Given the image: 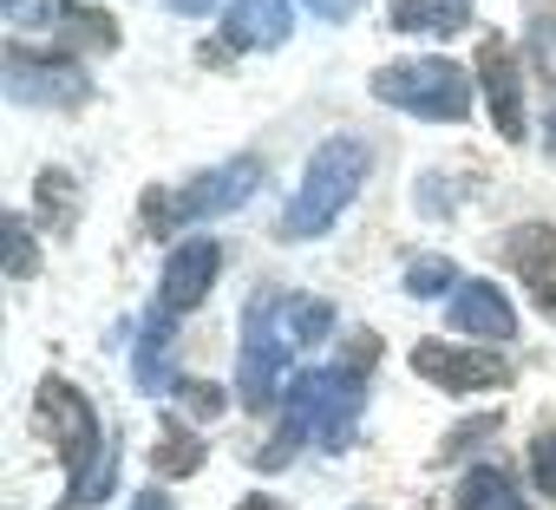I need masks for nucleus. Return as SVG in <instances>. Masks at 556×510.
<instances>
[{
    "label": "nucleus",
    "mask_w": 556,
    "mask_h": 510,
    "mask_svg": "<svg viewBox=\"0 0 556 510\" xmlns=\"http://www.w3.org/2000/svg\"><path fill=\"white\" fill-rule=\"evenodd\" d=\"M40 425L66 445V464H73V490H66V503H73V510L105 503L112 484H118V445L99 432L86 393L66 386V380H40Z\"/></svg>",
    "instance_id": "nucleus-1"
},
{
    "label": "nucleus",
    "mask_w": 556,
    "mask_h": 510,
    "mask_svg": "<svg viewBox=\"0 0 556 510\" xmlns=\"http://www.w3.org/2000/svg\"><path fill=\"white\" fill-rule=\"evenodd\" d=\"M367 164H374V151H367L361 138H328V144L308 157V170H302V190L289 196L282 235H289V242L328 235V229L341 222V209L354 203V190L367 183Z\"/></svg>",
    "instance_id": "nucleus-2"
},
{
    "label": "nucleus",
    "mask_w": 556,
    "mask_h": 510,
    "mask_svg": "<svg viewBox=\"0 0 556 510\" xmlns=\"http://www.w3.org/2000/svg\"><path fill=\"white\" fill-rule=\"evenodd\" d=\"M361 367H308L282 393V432L315 438L321 451H341L361 425Z\"/></svg>",
    "instance_id": "nucleus-3"
},
{
    "label": "nucleus",
    "mask_w": 556,
    "mask_h": 510,
    "mask_svg": "<svg viewBox=\"0 0 556 510\" xmlns=\"http://www.w3.org/2000/svg\"><path fill=\"white\" fill-rule=\"evenodd\" d=\"M308 347L295 321V295H255L242 315V360H236V393L242 406H275V386L289 373V354Z\"/></svg>",
    "instance_id": "nucleus-4"
},
{
    "label": "nucleus",
    "mask_w": 556,
    "mask_h": 510,
    "mask_svg": "<svg viewBox=\"0 0 556 510\" xmlns=\"http://www.w3.org/2000/svg\"><path fill=\"white\" fill-rule=\"evenodd\" d=\"M374 99H387V105H400V112H413V118L458 125V118L471 112V79H465V66L426 53V60H393V66H380V73H374Z\"/></svg>",
    "instance_id": "nucleus-5"
},
{
    "label": "nucleus",
    "mask_w": 556,
    "mask_h": 510,
    "mask_svg": "<svg viewBox=\"0 0 556 510\" xmlns=\"http://www.w3.org/2000/svg\"><path fill=\"white\" fill-rule=\"evenodd\" d=\"M255 190H262V164H255V157H229L223 170H203V177H190L177 196H157V203H151V222L223 216V209H242Z\"/></svg>",
    "instance_id": "nucleus-6"
},
{
    "label": "nucleus",
    "mask_w": 556,
    "mask_h": 510,
    "mask_svg": "<svg viewBox=\"0 0 556 510\" xmlns=\"http://www.w3.org/2000/svg\"><path fill=\"white\" fill-rule=\"evenodd\" d=\"M413 373L432 380V386H445V393H484V386H504V380H510V367H504L497 354H484V347H452V341L413 347Z\"/></svg>",
    "instance_id": "nucleus-7"
},
{
    "label": "nucleus",
    "mask_w": 556,
    "mask_h": 510,
    "mask_svg": "<svg viewBox=\"0 0 556 510\" xmlns=\"http://www.w3.org/2000/svg\"><path fill=\"white\" fill-rule=\"evenodd\" d=\"M8 99H21V105H79L86 73L66 66V60H40L27 47H8Z\"/></svg>",
    "instance_id": "nucleus-8"
},
{
    "label": "nucleus",
    "mask_w": 556,
    "mask_h": 510,
    "mask_svg": "<svg viewBox=\"0 0 556 510\" xmlns=\"http://www.w3.org/2000/svg\"><path fill=\"white\" fill-rule=\"evenodd\" d=\"M216 269H223V242H210V235L177 242V248H170V263H164V315L197 308V302L210 295Z\"/></svg>",
    "instance_id": "nucleus-9"
},
{
    "label": "nucleus",
    "mask_w": 556,
    "mask_h": 510,
    "mask_svg": "<svg viewBox=\"0 0 556 510\" xmlns=\"http://www.w3.org/2000/svg\"><path fill=\"white\" fill-rule=\"evenodd\" d=\"M510 269H517V282L543 302V308H556V229L549 222H523V229H510Z\"/></svg>",
    "instance_id": "nucleus-10"
},
{
    "label": "nucleus",
    "mask_w": 556,
    "mask_h": 510,
    "mask_svg": "<svg viewBox=\"0 0 556 510\" xmlns=\"http://www.w3.org/2000/svg\"><path fill=\"white\" fill-rule=\"evenodd\" d=\"M452 328H465L478 341H510L517 334V315H510V302L491 282H458L452 289Z\"/></svg>",
    "instance_id": "nucleus-11"
},
{
    "label": "nucleus",
    "mask_w": 556,
    "mask_h": 510,
    "mask_svg": "<svg viewBox=\"0 0 556 510\" xmlns=\"http://www.w3.org/2000/svg\"><path fill=\"white\" fill-rule=\"evenodd\" d=\"M478 73H484V92H491V118H497V131H504V138H523V86H517L510 47H504V40H484Z\"/></svg>",
    "instance_id": "nucleus-12"
},
{
    "label": "nucleus",
    "mask_w": 556,
    "mask_h": 510,
    "mask_svg": "<svg viewBox=\"0 0 556 510\" xmlns=\"http://www.w3.org/2000/svg\"><path fill=\"white\" fill-rule=\"evenodd\" d=\"M289 27H295V8L289 0H236L229 8V21H223V34L236 40V47H282L289 40Z\"/></svg>",
    "instance_id": "nucleus-13"
},
{
    "label": "nucleus",
    "mask_w": 556,
    "mask_h": 510,
    "mask_svg": "<svg viewBox=\"0 0 556 510\" xmlns=\"http://www.w3.org/2000/svg\"><path fill=\"white\" fill-rule=\"evenodd\" d=\"M393 34H471V8L465 0H393Z\"/></svg>",
    "instance_id": "nucleus-14"
},
{
    "label": "nucleus",
    "mask_w": 556,
    "mask_h": 510,
    "mask_svg": "<svg viewBox=\"0 0 556 510\" xmlns=\"http://www.w3.org/2000/svg\"><path fill=\"white\" fill-rule=\"evenodd\" d=\"M164 354H170V315L157 308V315L144 321V334H138V386H144V393H170Z\"/></svg>",
    "instance_id": "nucleus-15"
},
{
    "label": "nucleus",
    "mask_w": 556,
    "mask_h": 510,
    "mask_svg": "<svg viewBox=\"0 0 556 510\" xmlns=\"http://www.w3.org/2000/svg\"><path fill=\"white\" fill-rule=\"evenodd\" d=\"M458 510H523V497L510 490V477H504V471L478 464V471H465V477H458Z\"/></svg>",
    "instance_id": "nucleus-16"
},
{
    "label": "nucleus",
    "mask_w": 556,
    "mask_h": 510,
    "mask_svg": "<svg viewBox=\"0 0 556 510\" xmlns=\"http://www.w3.org/2000/svg\"><path fill=\"white\" fill-rule=\"evenodd\" d=\"M157 471H164V477H190V471H203V445H197L190 432L164 425V445H157Z\"/></svg>",
    "instance_id": "nucleus-17"
},
{
    "label": "nucleus",
    "mask_w": 556,
    "mask_h": 510,
    "mask_svg": "<svg viewBox=\"0 0 556 510\" xmlns=\"http://www.w3.org/2000/svg\"><path fill=\"white\" fill-rule=\"evenodd\" d=\"M439 289H458V276H452V263H445V255H419V263H406V295L432 302Z\"/></svg>",
    "instance_id": "nucleus-18"
},
{
    "label": "nucleus",
    "mask_w": 556,
    "mask_h": 510,
    "mask_svg": "<svg viewBox=\"0 0 556 510\" xmlns=\"http://www.w3.org/2000/svg\"><path fill=\"white\" fill-rule=\"evenodd\" d=\"M0 242H8V276H21V282H27V276L40 269V255H34V235H27V222H14V216H8V222H0Z\"/></svg>",
    "instance_id": "nucleus-19"
},
{
    "label": "nucleus",
    "mask_w": 556,
    "mask_h": 510,
    "mask_svg": "<svg viewBox=\"0 0 556 510\" xmlns=\"http://www.w3.org/2000/svg\"><path fill=\"white\" fill-rule=\"evenodd\" d=\"M530 477H536L543 497H556V432H543V438L530 445Z\"/></svg>",
    "instance_id": "nucleus-20"
},
{
    "label": "nucleus",
    "mask_w": 556,
    "mask_h": 510,
    "mask_svg": "<svg viewBox=\"0 0 556 510\" xmlns=\"http://www.w3.org/2000/svg\"><path fill=\"white\" fill-rule=\"evenodd\" d=\"M308 14H321V21H354L361 0H308Z\"/></svg>",
    "instance_id": "nucleus-21"
},
{
    "label": "nucleus",
    "mask_w": 556,
    "mask_h": 510,
    "mask_svg": "<svg viewBox=\"0 0 556 510\" xmlns=\"http://www.w3.org/2000/svg\"><path fill=\"white\" fill-rule=\"evenodd\" d=\"M131 510H177V503L164 490H144V497H131Z\"/></svg>",
    "instance_id": "nucleus-22"
},
{
    "label": "nucleus",
    "mask_w": 556,
    "mask_h": 510,
    "mask_svg": "<svg viewBox=\"0 0 556 510\" xmlns=\"http://www.w3.org/2000/svg\"><path fill=\"white\" fill-rule=\"evenodd\" d=\"M164 8H170V14H210L216 0H164Z\"/></svg>",
    "instance_id": "nucleus-23"
},
{
    "label": "nucleus",
    "mask_w": 556,
    "mask_h": 510,
    "mask_svg": "<svg viewBox=\"0 0 556 510\" xmlns=\"http://www.w3.org/2000/svg\"><path fill=\"white\" fill-rule=\"evenodd\" d=\"M236 510H289V503H275V497H242Z\"/></svg>",
    "instance_id": "nucleus-24"
},
{
    "label": "nucleus",
    "mask_w": 556,
    "mask_h": 510,
    "mask_svg": "<svg viewBox=\"0 0 556 510\" xmlns=\"http://www.w3.org/2000/svg\"><path fill=\"white\" fill-rule=\"evenodd\" d=\"M549 151H556V112H549Z\"/></svg>",
    "instance_id": "nucleus-25"
},
{
    "label": "nucleus",
    "mask_w": 556,
    "mask_h": 510,
    "mask_svg": "<svg viewBox=\"0 0 556 510\" xmlns=\"http://www.w3.org/2000/svg\"><path fill=\"white\" fill-rule=\"evenodd\" d=\"M8 8H14V0H8Z\"/></svg>",
    "instance_id": "nucleus-26"
}]
</instances>
